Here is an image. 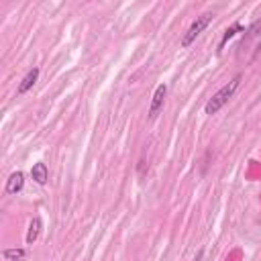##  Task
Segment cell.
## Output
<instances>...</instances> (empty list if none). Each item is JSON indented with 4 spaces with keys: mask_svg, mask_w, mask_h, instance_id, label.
<instances>
[{
    "mask_svg": "<svg viewBox=\"0 0 261 261\" xmlns=\"http://www.w3.org/2000/svg\"><path fill=\"white\" fill-rule=\"evenodd\" d=\"M257 35H261V18H257L247 31H245V37H243V43H249L251 39H255Z\"/></svg>",
    "mask_w": 261,
    "mask_h": 261,
    "instance_id": "cell-10",
    "label": "cell"
},
{
    "mask_svg": "<svg viewBox=\"0 0 261 261\" xmlns=\"http://www.w3.org/2000/svg\"><path fill=\"white\" fill-rule=\"evenodd\" d=\"M4 261H24L27 257V249H6L2 251Z\"/></svg>",
    "mask_w": 261,
    "mask_h": 261,
    "instance_id": "cell-9",
    "label": "cell"
},
{
    "mask_svg": "<svg viewBox=\"0 0 261 261\" xmlns=\"http://www.w3.org/2000/svg\"><path fill=\"white\" fill-rule=\"evenodd\" d=\"M241 80H243V75L241 73H237L228 84H224L208 102H206V106H204V112L206 114H216L232 96H234V92H237V88H239V84H241Z\"/></svg>",
    "mask_w": 261,
    "mask_h": 261,
    "instance_id": "cell-1",
    "label": "cell"
},
{
    "mask_svg": "<svg viewBox=\"0 0 261 261\" xmlns=\"http://www.w3.org/2000/svg\"><path fill=\"white\" fill-rule=\"evenodd\" d=\"M37 80H39V67H33V69H29L27 71V75L20 80V84L16 86V94L18 96H22V94H27L35 84H37Z\"/></svg>",
    "mask_w": 261,
    "mask_h": 261,
    "instance_id": "cell-4",
    "label": "cell"
},
{
    "mask_svg": "<svg viewBox=\"0 0 261 261\" xmlns=\"http://www.w3.org/2000/svg\"><path fill=\"white\" fill-rule=\"evenodd\" d=\"M237 33H245V27L241 24V22H234V24H230L226 31H224V35H222V39H220V43H218V53L224 49V45H226V41H230Z\"/></svg>",
    "mask_w": 261,
    "mask_h": 261,
    "instance_id": "cell-8",
    "label": "cell"
},
{
    "mask_svg": "<svg viewBox=\"0 0 261 261\" xmlns=\"http://www.w3.org/2000/svg\"><path fill=\"white\" fill-rule=\"evenodd\" d=\"M22 188H24V173H22V171L10 173V177L6 179V194L14 196V194H18Z\"/></svg>",
    "mask_w": 261,
    "mask_h": 261,
    "instance_id": "cell-5",
    "label": "cell"
},
{
    "mask_svg": "<svg viewBox=\"0 0 261 261\" xmlns=\"http://www.w3.org/2000/svg\"><path fill=\"white\" fill-rule=\"evenodd\" d=\"M212 18H214V14L212 12H202L200 16H196L194 20H192V24L188 27V31L184 33V37H181V47H190L200 35H202V31L212 22Z\"/></svg>",
    "mask_w": 261,
    "mask_h": 261,
    "instance_id": "cell-2",
    "label": "cell"
},
{
    "mask_svg": "<svg viewBox=\"0 0 261 261\" xmlns=\"http://www.w3.org/2000/svg\"><path fill=\"white\" fill-rule=\"evenodd\" d=\"M41 228H43V220H41L39 216H35V218L31 220V224H29V232H27V245H33V243L39 239Z\"/></svg>",
    "mask_w": 261,
    "mask_h": 261,
    "instance_id": "cell-7",
    "label": "cell"
},
{
    "mask_svg": "<svg viewBox=\"0 0 261 261\" xmlns=\"http://www.w3.org/2000/svg\"><path fill=\"white\" fill-rule=\"evenodd\" d=\"M165 96H167V84H159L153 92V100L149 106V120H155L159 116V112L163 110V104H165Z\"/></svg>",
    "mask_w": 261,
    "mask_h": 261,
    "instance_id": "cell-3",
    "label": "cell"
},
{
    "mask_svg": "<svg viewBox=\"0 0 261 261\" xmlns=\"http://www.w3.org/2000/svg\"><path fill=\"white\" fill-rule=\"evenodd\" d=\"M31 177H33L35 184L45 186L47 179H49V169H47V165H45L43 161H37V163L31 167Z\"/></svg>",
    "mask_w": 261,
    "mask_h": 261,
    "instance_id": "cell-6",
    "label": "cell"
}]
</instances>
